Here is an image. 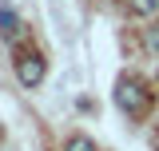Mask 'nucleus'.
I'll return each mask as SVG.
<instances>
[{
    "label": "nucleus",
    "mask_w": 159,
    "mask_h": 151,
    "mask_svg": "<svg viewBox=\"0 0 159 151\" xmlns=\"http://www.w3.org/2000/svg\"><path fill=\"white\" fill-rule=\"evenodd\" d=\"M147 48H151V52H159V28H151V32H147Z\"/></svg>",
    "instance_id": "423d86ee"
},
{
    "label": "nucleus",
    "mask_w": 159,
    "mask_h": 151,
    "mask_svg": "<svg viewBox=\"0 0 159 151\" xmlns=\"http://www.w3.org/2000/svg\"><path fill=\"white\" fill-rule=\"evenodd\" d=\"M116 103H119L127 115H143V112H147V103H151V95H147V88H143L139 80L123 76V80L116 84Z\"/></svg>",
    "instance_id": "f257e3e1"
},
{
    "label": "nucleus",
    "mask_w": 159,
    "mask_h": 151,
    "mask_svg": "<svg viewBox=\"0 0 159 151\" xmlns=\"http://www.w3.org/2000/svg\"><path fill=\"white\" fill-rule=\"evenodd\" d=\"M127 12H131V16H155L159 0H127Z\"/></svg>",
    "instance_id": "20e7f679"
},
{
    "label": "nucleus",
    "mask_w": 159,
    "mask_h": 151,
    "mask_svg": "<svg viewBox=\"0 0 159 151\" xmlns=\"http://www.w3.org/2000/svg\"><path fill=\"white\" fill-rule=\"evenodd\" d=\"M0 36L8 44H16V36H20V16L12 4H0Z\"/></svg>",
    "instance_id": "7ed1b4c3"
},
{
    "label": "nucleus",
    "mask_w": 159,
    "mask_h": 151,
    "mask_svg": "<svg viewBox=\"0 0 159 151\" xmlns=\"http://www.w3.org/2000/svg\"><path fill=\"white\" fill-rule=\"evenodd\" d=\"M64 151H96V143H92L88 135H72V139H68V147H64Z\"/></svg>",
    "instance_id": "39448f33"
},
{
    "label": "nucleus",
    "mask_w": 159,
    "mask_h": 151,
    "mask_svg": "<svg viewBox=\"0 0 159 151\" xmlns=\"http://www.w3.org/2000/svg\"><path fill=\"white\" fill-rule=\"evenodd\" d=\"M16 80L24 88H36L40 80H44V56H40V52H24V56L16 60Z\"/></svg>",
    "instance_id": "f03ea898"
}]
</instances>
